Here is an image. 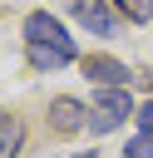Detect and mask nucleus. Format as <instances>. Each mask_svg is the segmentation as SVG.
<instances>
[{
  "mask_svg": "<svg viewBox=\"0 0 153 158\" xmlns=\"http://www.w3.org/2000/svg\"><path fill=\"white\" fill-rule=\"evenodd\" d=\"M84 74H89L99 89H123V79H128V69H123L114 54H89V59H84Z\"/></svg>",
  "mask_w": 153,
  "mask_h": 158,
  "instance_id": "obj_3",
  "label": "nucleus"
},
{
  "mask_svg": "<svg viewBox=\"0 0 153 158\" xmlns=\"http://www.w3.org/2000/svg\"><path fill=\"white\" fill-rule=\"evenodd\" d=\"M123 158H153V133H138V138H128Z\"/></svg>",
  "mask_w": 153,
  "mask_h": 158,
  "instance_id": "obj_8",
  "label": "nucleus"
},
{
  "mask_svg": "<svg viewBox=\"0 0 153 158\" xmlns=\"http://www.w3.org/2000/svg\"><path fill=\"white\" fill-rule=\"evenodd\" d=\"M49 123H54L59 133L84 128V104H79V99H54V104H49Z\"/></svg>",
  "mask_w": 153,
  "mask_h": 158,
  "instance_id": "obj_5",
  "label": "nucleus"
},
{
  "mask_svg": "<svg viewBox=\"0 0 153 158\" xmlns=\"http://www.w3.org/2000/svg\"><path fill=\"white\" fill-rule=\"evenodd\" d=\"M118 10H123L133 25H148V20H153V0H118Z\"/></svg>",
  "mask_w": 153,
  "mask_h": 158,
  "instance_id": "obj_7",
  "label": "nucleus"
},
{
  "mask_svg": "<svg viewBox=\"0 0 153 158\" xmlns=\"http://www.w3.org/2000/svg\"><path fill=\"white\" fill-rule=\"evenodd\" d=\"M0 123H5V114H0Z\"/></svg>",
  "mask_w": 153,
  "mask_h": 158,
  "instance_id": "obj_10",
  "label": "nucleus"
},
{
  "mask_svg": "<svg viewBox=\"0 0 153 158\" xmlns=\"http://www.w3.org/2000/svg\"><path fill=\"white\" fill-rule=\"evenodd\" d=\"M25 59L35 69H64L69 59H79V44L49 10H35V15H25Z\"/></svg>",
  "mask_w": 153,
  "mask_h": 158,
  "instance_id": "obj_1",
  "label": "nucleus"
},
{
  "mask_svg": "<svg viewBox=\"0 0 153 158\" xmlns=\"http://www.w3.org/2000/svg\"><path fill=\"white\" fill-rule=\"evenodd\" d=\"M138 128H143V133H153V99L138 109Z\"/></svg>",
  "mask_w": 153,
  "mask_h": 158,
  "instance_id": "obj_9",
  "label": "nucleus"
},
{
  "mask_svg": "<svg viewBox=\"0 0 153 158\" xmlns=\"http://www.w3.org/2000/svg\"><path fill=\"white\" fill-rule=\"evenodd\" d=\"M69 10H74L94 35H114V25H118L114 10H109V0H69Z\"/></svg>",
  "mask_w": 153,
  "mask_h": 158,
  "instance_id": "obj_4",
  "label": "nucleus"
},
{
  "mask_svg": "<svg viewBox=\"0 0 153 158\" xmlns=\"http://www.w3.org/2000/svg\"><path fill=\"white\" fill-rule=\"evenodd\" d=\"M128 114H133L128 89H99V94H94V118H89V128H94V133H109V128H118Z\"/></svg>",
  "mask_w": 153,
  "mask_h": 158,
  "instance_id": "obj_2",
  "label": "nucleus"
},
{
  "mask_svg": "<svg viewBox=\"0 0 153 158\" xmlns=\"http://www.w3.org/2000/svg\"><path fill=\"white\" fill-rule=\"evenodd\" d=\"M20 143H25V123H20V118H5V123H0V158H15Z\"/></svg>",
  "mask_w": 153,
  "mask_h": 158,
  "instance_id": "obj_6",
  "label": "nucleus"
}]
</instances>
